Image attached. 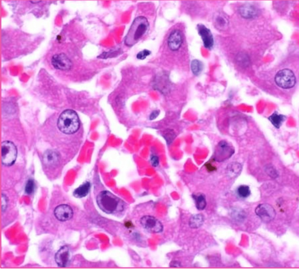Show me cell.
I'll use <instances>...</instances> for the list:
<instances>
[{"label":"cell","mask_w":299,"mask_h":270,"mask_svg":"<svg viewBox=\"0 0 299 270\" xmlns=\"http://www.w3.org/2000/svg\"><path fill=\"white\" fill-rule=\"evenodd\" d=\"M96 201L100 209L107 214L121 212L124 209V202L107 191L100 192L97 196Z\"/></svg>","instance_id":"1"},{"label":"cell","mask_w":299,"mask_h":270,"mask_svg":"<svg viewBox=\"0 0 299 270\" xmlns=\"http://www.w3.org/2000/svg\"><path fill=\"white\" fill-rule=\"evenodd\" d=\"M149 27V22L146 17L140 16L136 18L125 37V44L129 47L134 45L148 31Z\"/></svg>","instance_id":"2"},{"label":"cell","mask_w":299,"mask_h":270,"mask_svg":"<svg viewBox=\"0 0 299 270\" xmlns=\"http://www.w3.org/2000/svg\"><path fill=\"white\" fill-rule=\"evenodd\" d=\"M57 125L59 130L63 133L70 134L75 133L80 126L78 115L72 110L64 111L58 118Z\"/></svg>","instance_id":"3"},{"label":"cell","mask_w":299,"mask_h":270,"mask_svg":"<svg viewBox=\"0 0 299 270\" xmlns=\"http://www.w3.org/2000/svg\"><path fill=\"white\" fill-rule=\"evenodd\" d=\"M16 147L12 142L6 141L1 143V161L6 166H10L15 162L17 156Z\"/></svg>","instance_id":"4"},{"label":"cell","mask_w":299,"mask_h":270,"mask_svg":"<svg viewBox=\"0 0 299 270\" xmlns=\"http://www.w3.org/2000/svg\"><path fill=\"white\" fill-rule=\"evenodd\" d=\"M274 80L277 85L284 89L292 87L296 83L293 73L288 69H284L278 71L275 76Z\"/></svg>","instance_id":"5"},{"label":"cell","mask_w":299,"mask_h":270,"mask_svg":"<svg viewBox=\"0 0 299 270\" xmlns=\"http://www.w3.org/2000/svg\"><path fill=\"white\" fill-rule=\"evenodd\" d=\"M234 152L232 146L226 141L222 140L218 143L215 147L214 158L217 161H223L230 157Z\"/></svg>","instance_id":"6"},{"label":"cell","mask_w":299,"mask_h":270,"mask_svg":"<svg viewBox=\"0 0 299 270\" xmlns=\"http://www.w3.org/2000/svg\"><path fill=\"white\" fill-rule=\"evenodd\" d=\"M140 222L143 228L150 233H160L163 230V226L161 223L152 216H143L141 218Z\"/></svg>","instance_id":"7"},{"label":"cell","mask_w":299,"mask_h":270,"mask_svg":"<svg viewBox=\"0 0 299 270\" xmlns=\"http://www.w3.org/2000/svg\"><path fill=\"white\" fill-rule=\"evenodd\" d=\"M256 214L264 222H268L275 217L276 212L273 207L267 203L259 204L256 208Z\"/></svg>","instance_id":"8"},{"label":"cell","mask_w":299,"mask_h":270,"mask_svg":"<svg viewBox=\"0 0 299 270\" xmlns=\"http://www.w3.org/2000/svg\"><path fill=\"white\" fill-rule=\"evenodd\" d=\"M51 63L55 69L63 70H69L72 65L71 60L63 53L54 55L51 59Z\"/></svg>","instance_id":"9"},{"label":"cell","mask_w":299,"mask_h":270,"mask_svg":"<svg viewBox=\"0 0 299 270\" xmlns=\"http://www.w3.org/2000/svg\"><path fill=\"white\" fill-rule=\"evenodd\" d=\"M197 28L205 47L209 49H211L214 45V40L210 30L202 24H198Z\"/></svg>","instance_id":"10"},{"label":"cell","mask_w":299,"mask_h":270,"mask_svg":"<svg viewBox=\"0 0 299 270\" xmlns=\"http://www.w3.org/2000/svg\"><path fill=\"white\" fill-rule=\"evenodd\" d=\"M69 249L66 245L62 247L55 254V259L58 265L65 267L69 264L70 259Z\"/></svg>","instance_id":"11"},{"label":"cell","mask_w":299,"mask_h":270,"mask_svg":"<svg viewBox=\"0 0 299 270\" xmlns=\"http://www.w3.org/2000/svg\"><path fill=\"white\" fill-rule=\"evenodd\" d=\"M73 211L71 207L66 204H62L57 206L54 210V214L59 220L65 221L70 219L73 215Z\"/></svg>","instance_id":"12"},{"label":"cell","mask_w":299,"mask_h":270,"mask_svg":"<svg viewBox=\"0 0 299 270\" xmlns=\"http://www.w3.org/2000/svg\"><path fill=\"white\" fill-rule=\"evenodd\" d=\"M183 42V38L180 30L178 29L172 31L170 34L167 40L168 47L171 50L175 51L181 47Z\"/></svg>","instance_id":"13"},{"label":"cell","mask_w":299,"mask_h":270,"mask_svg":"<svg viewBox=\"0 0 299 270\" xmlns=\"http://www.w3.org/2000/svg\"><path fill=\"white\" fill-rule=\"evenodd\" d=\"M60 156L57 152L55 150L49 149L46 150L43 157L44 163L48 166L55 165L58 162Z\"/></svg>","instance_id":"14"},{"label":"cell","mask_w":299,"mask_h":270,"mask_svg":"<svg viewBox=\"0 0 299 270\" xmlns=\"http://www.w3.org/2000/svg\"><path fill=\"white\" fill-rule=\"evenodd\" d=\"M241 16L246 18H251L256 17L258 14L257 8L254 6L246 4L241 6L239 9Z\"/></svg>","instance_id":"15"},{"label":"cell","mask_w":299,"mask_h":270,"mask_svg":"<svg viewBox=\"0 0 299 270\" xmlns=\"http://www.w3.org/2000/svg\"><path fill=\"white\" fill-rule=\"evenodd\" d=\"M214 24L218 29L223 30H226L228 27L229 21L227 17L222 13H216L213 18Z\"/></svg>","instance_id":"16"},{"label":"cell","mask_w":299,"mask_h":270,"mask_svg":"<svg viewBox=\"0 0 299 270\" xmlns=\"http://www.w3.org/2000/svg\"><path fill=\"white\" fill-rule=\"evenodd\" d=\"M166 75H158L156 77L154 82V87L157 90L163 92H165V90L166 91L169 84L168 78Z\"/></svg>","instance_id":"17"},{"label":"cell","mask_w":299,"mask_h":270,"mask_svg":"<svg viewBox=\"0 0 299 270\" xmlns=\"http://www.w3.org/2000/svg\"><path fill=\"white\" fill-rule=\"evenodd\" d=\"M242 169V166L240 163L237 162H232L227 167V174L230 177H235L240 173Z\"/></svg>","instance_id":"18"},{"label":"cell","mask_w":299,"mask_h":270,"mask_svg":"<svg viewBox=\"0 0 299 270\" xmlns=\"http://www.w3.org/2000/svg\"><path fill=\"white\" fill-rule=\"evenodd\" d=\"M90 187V183L88 182H86L75 189L73 192V195L77 198L84 197L88 194Z\"/></svg>","instance_id":"19"},{"label":"cell","mask_w":299,"mask_h":270,"mask_svg":"<svg viewBox=\"0 0 299 270\" xmlns=\"http://www.w3.org/2000/svg\"><path fill=\"white\" fill-rule=\"evenodd\" d=\"M286 119V116L278 114L275 112L268 118L272 124L277 128H279Z\"/></svg>","instance_id":"20"},{"label":"cell","mask_w":299,"mask_h":270,"mask_svg":"<svg viewBox=\"0 0 299 270\" xmlns=\"http://www.w3.org/2000/svg\"><path fill=\"white\" fill-rule=\"evenodd\" d=\"M204 222V217L201 214L192 215L189 221L190 226L192 228H197L201 226Z\"/></svg>","instance_id":"21"},{"label":"cell","mask_w":299,"mask_h":270,"mask_svg":"<svg viewBox=\"0 0 299 270\" xmlns=\"http://www.w3.org/2000/svg\"><path fill=\"white\" fill-rule=\"evenodd\" d=\"M230 214L232 217L238 222H242L245 219L246 215L242 209L238 208L232 209Z\"/></svg>","instance_id":"22"},{"label":"cell","mask_w":299,"mask_h":270,"mask_svg":"<svg viewBox=\"0 0 299 270\" xmlns=\"http://www.w3.org/2000/svg\"><path fill=\"white\" fill-rule=\"evenodd\" d=\"M190 67L192 73L195 76L199 75L201 73L203 68V65L200 61L194 59L191 63Z\"/></svg>","instance_id":"23"},{"label":"cell","mask_w":299,"mask_h":270,"mask_svg":"<svg viewBox=\"0 0 299 270\" xmlns=\"http://www.w3.org/2000/svg\"><path fill=\"white\" fill-rule=\"evenodd\" d=\"M196 206L197 209L199 210L204 209L206 207V202L204 196L202 194L194 197Z\"/></svg>","instance_id":"24"},{"label":"cell","mask_w":299,"mask_h":270,"mask_svg":"<svg viewBox=\"0 0 299 270\" xmlns=\"http://www.w3.org/2000/svg\"><path fill=\"white\" fill-rule=\"evenodd\" d=\"M237 192L240 197L246 198L248 197L251 194V191L249 187L245 185H241L239 187L237 190Z\"/></svg>","instance_id":"25"},{"label":"cell","mask_w":299,"mask_h":270,"mask_svg":"<svg viewBox=\"0 0 299 270\" xmlns=\"http://www.w3.org/2000/svg\"><path fill=\"white\" fill-rule=\"evenodd\" d=\"M163 136L168 145L170 144L175 138L176 135L174 131L171 129H167L164 131Z\"/></svg>","instance_id":"26"},{"label":"cell","mask_w":299,"mask_h":270,"mask_svg":"<svg viewBox=\"0 0 299 270\" xmlns=\"http://www.w3.org/2000/svg\"><path fill=\"white\" fill-rule=\"evenodd\" d=\"M266 173L271 177L276 178L278 176V173L276 168L272 165H268L265 167Z\"/></svg>","instance_id":"27"},{"label":"cell","mask_w":299,"mask_h":270,"mask_svg":"<svg viewBox=\"0 0 299 270\" xmlns=\"http://www.w3.org/2000/svg\"><path fill=\"white\" fill-rule=\"evenodd\" d=\"M34 181L31 179L28 180L26 183L25 187V192L28 194H32L34 190Z\"/></svg>","instance_id":"28"},{"label":"cell","mask_w":299,"mask_h":270,"mask_svg":"<svg viewBox=\"0 0 299 270\" xmlns=\"http://www.w3.org/2000/svg\"><path fill=\"white\" fill-rule=\"evenodd\" d=\"M151 53V52L150 51L145 49L139 52L137 54L136 57L138 59L143 60L150 55Z\"/></svg>","instance_id":"29"},{"label":"cell","mask_w":299,"mask_h":270,"mask_svg":"<svg viewBox=\"0 0 299 270\" xmlns=\"http://www.w3.org/2000/svg\"><path fill=\"white\" fill-rule=\"evenodd\" d=\"M150 162L152 165L153 166L157 167L159 164V158L157 156L152 155L150 158Z\"/></svg>","instance_id":"30"},{"label":"cell","mask_w":299,"mask_h":270,"mask_svg":"<svg viewBox=\"0 0 299 270\" xmlns=\"http://www.w3.org/2000/svg\"><path fill=\"white\" fill-rule=\"evenodd\" d=\"M2 211L4 210L6 207L7 200L6 196L2 194Z\"/></svg>","instance_id":"31"},{"label":"cell","mask_w":299,"mask_h":270,"mask_svg":"<svg viewBox=\"0 0 299 270\" xmlns=\"http://www.w3.org/2000/svg\"><path fill=\"white\" fill-rule=\"evenodd\" d=\"M160 113L159 110H155L153 111L150 114L149 116V119L150 120H153L159 116Z\"/></svg>","instance_id":"32"},{"label":"cell","mask_w":299,"mask_h":270,"mask_svg":"<svg viewBox=\"0 0 299 270\" xmlns=\"http://www.w3.org/2000/svg\"><path fill=\"white\" fill-rule=\"evenodd\" d=\"M170 266L172 267H177L180 266V265L178 263L175 261L171 262L170 264Z\"/></svg>","instance_id":"33"}]
</instances>
